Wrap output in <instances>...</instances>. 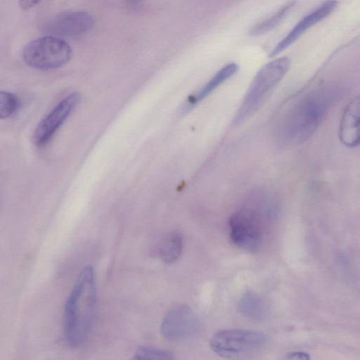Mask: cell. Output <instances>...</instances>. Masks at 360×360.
<instances>
[{
	"label": "cell",
	"instance_id": "cell-9",
	"mask_svg": "<svg viewBox=\"0 0 360 360\" xmlns=\"http://www.w3.org/2000/svg\"><path fill=\"white\" fill-rule=\"evenodd\" d=\"M197 329L195 317L190 308L177 306L165 316L160 331L170 341H179L192 336Z\"/></svg>",
	"mask_w": 360,
	"mask_h": 360
},
{
	"label": "cell",
	"instance_id": "cell-10",
	"mask_svg": "<svg viewBox=\"0 0 360 360\" xmlns=\"http://www.w3.org/2000/svg\"><path fill=\"white\" fill-rule=\"evenodd\" d=\"M336 0H327L303 17L272 49L269 57L278 55L298 39L306 31L328 17L336 8Z\"/></svg>",
	"mask_w": 360,
	"mask_h": 360
},
{
	"label": "cell",
	"instance_id": "cell-1",
	"mask_svg": "<svg viewBox=\"0 0 360 360\" xmlns=\"http://www.w3.org/2000/svg\"><path fill=\"white\" fill-rule=\"evenodd\" d=\"M96 306V274L92 266H86L79 274L65 306V334L71 347H79L86 342Z\"/></svg>",
	"mask_w": 360,
	"mask_h": 360
},
{
	"label": "cell",
	"instance_id": "cell-11",
	"mask_svg": "<svg viewBox=\"0 0 360 360\" xmlns=\"http://www.w3.org/2000/svg\"><path fill=\"white\" fill-rule=\"evenodd\" d=\"M339 138L347 147L359 143V98H354L345 108L340 124Z\"/></svg>",
	"mask_w": 360,
	"mask_h": 360
},
{
	"label": "cell",
	"instance_id": "cell-7",
	"mask_svg": "<svg viewBox=\"0 0 360 360\" xmlns=\"http://www.w3.org/2000/svg\"><path fill=\"white\" fill-rule=\"evenodd\" d=\"M80 95L72 92L61 100L38 124L33 135L37 146L46 145L78 105Z\"/></svg>",
	"mask_w": 360,
	"mask_h": 360
},
{
	"label": "cell",
	"instance_id": "cell-17",
	"mask_svg": "<svg viewBox=\"0 0 360 360\" xmlns=\"http://www.w3.org/2000/svg\"><path fill=\"white\" fill-rule=\"evenodd\" d=\"M134 358L136 359L169 360L173 359V356L166 350L143 346L136 349Z\"/></svg>",
	"mask_w": 360,
	"mask_h": 360
},
{
	"label": "cell",
	"instance_id": "cell-14",
	"mask_svg": "<svg viewBox=\"0 0 360 360\" xmlns=\"http://www.w3.org/2000/svg\"><path fill=\"white\" fill-rule=\"evenodd\" d=\"M183 240L180 233L172 232L167 235L158 248L160 258L167 264L176 261L181 254Z\"/></svg>",
	"mask_w": 360,
	"mask_h": 360
},
{
	"label": "cell",
	"instance_id": "cell-18",
	"mask_svg": "<svg viewBox=\"0 0 360 360\" xmlns=\"http://www.w3.org/2000/svg\"><path fill=\"white\" fill-rule=\"evenodd\" d=\"M285 359H301L308 360L310 359L309 354L304 352H293L288 354L285 356Z\"/></svg>",
	"mask_w": 360,
	"mask_h": 360
},
{
	"label": "cell",
	"instance_id": "cell-12",
	"mask_svg": "<svg viewBox=\"0 0 360 360\" xmlns=\"http://www.w3.org/2000/svg\"><path fill=\"white\" fill-rule=\"evenodd\" d=\"M240 313L248 319L262 321L268 314V306L259 295L255 292H248L243 295L238 303Z\"/></svg>",
	"mask_w": 360,
	"mask_h": 360
},
{
	"label": "cell",
	"instance_id": "cell-16",
	"mask_svg": "<svg viewBox=\"0 0 360 360\" xmlns=\"http://www.w3.org/2000/svg\"><path fill=\"white\" fill-rule=\"evenodd\" d=\"M18 106L19 101L15 95L11 92L0 91V120L13 115Z\"/></svg>",
	"mask_w": 360,
	"mask_h": 360
},
{
	"label": "cell",
	"instance_id": "cell-13",
	"mask_svg": "<svg viewBox=\"0 0 360 360\" xmlns=\"http://www.w3.org/2000/svg\"><path fill=\"white\" fill-rule=\"evenodd\" d=\"M238 70L237 64L229 63L219 70L201 89L189 100V105H194L205 99L227 79L234 75Z\"/></svg>",
	"mask_w": 360,
	"mask_h": 360
},
{
	"label": "cell",
	"instance_id": "cell-6",
	"mask_svg": "<svg viewBox=\"0 0 360 360\" xmlns=\"http://www.w3.org/2000/svg\"><path fill=\"white\" fill-rule=\"evenodd\" d=\"M269 340L266 334L256 330L225 329L213 335L210 347L217 355L232 359L263 347Z\"/></svg>",
	"mask_w": 360,
	"mask_h": 360
},
{
	"label": "cell",
	"instance_id": "cell-8",
	"mask_svg": "<svg viewBox=\"0 0 360 360\" xmlns=\"http://www.w3.org/2000/svg\"><path fill=\"white\" fill-rule=\"evenodd\" d=\"M94 25L93 16L86 11H68L48 20L42 26L44 32L58 37H75L89 32Z\"/></svg>",
	"mask_w": 360,
	"mask_h": 360
},
{
	"label": "cell",
	"instance_id": "cell-4",
	"mask_svg": "<svg viewBox=\"0 0 360 360\" xmlns=\"http://www.w3.org/2000/svg\"><path fill=\"white\" fill-rule=\"evenodd\" d=\"M327 105L326 97L321 94H311L301 100L285 120V139L298 143L310 137L324 117Z\"/></svg>",
	"mask_w": 360,
	"mask_h": 360
},
{
	"label": "cell",
	"instance_id": "cell-19",
	"mask_svg": "<svg viewBox=\"0 0 360 360\" xmlns=\"http://www.w3.org/2000/svg\"><path fill=\"white\" fill-rule=\"evenodd\" d=\"M41 0H19V6L22 10H29L35 6Z\"/></svg>",
	"mask_w": 360,
	"mask_h": 360
},
{
	"label": "cell",
	"instance_id": "cell-3",
	"mask_svg": "<svg viewBox=\"0 0 360 360\" xmlns=\"http://www.w3.org/2000/svg\"><path fill=\"white\" fill-rule=\"evenodd\" d=\"M290 60L284 56L262 66L253 78L233 120L238 125L258 109L269 92L282 79L289 69Z\"/></svg>",
	"mask_w": 360,
	"mask_h": 360
},
{
	"label": "cell",
	"instance_id": "cell-15",
	"mask_svg": "<svg viewBox=\"0 0 360 360\" xmlns=\"http://www.w3.org/2000/svg\"><path fill=\"white\" fill-rule=\"evenodd\" d=\"M294 4V1L285 4L282 8L278 10L276 13L255 25L250 30V34L252 36H259L274 29L280 23Z\"/></svg>",
	"mask_w": 360,
	"mask_h": 360
},
{
	"label": "cell",
	"instance_id": "cell-2",
	"mask_svg": "<svg viewBox=\"0 0 360 360\" xmlns=\"http://www.w3.org/2000/svg\"><path fill=\"white\" fill-rule=\"evenodd\" d=\"M275 213L276 207L271 198L264 194L254 195L229 219V233L231 242L247 251H257L264 241L266 229Z\"/></svg>",
	"mask_w": 360,
	"mask_h": 360
},
{
	"label": "cell",
	"instance_id": "cell-5",
	"mask_svg": "<svg viewBox=\"0 0 360 360\" xmlns=\"http://www.w3.org/2000/svg\"><path fill=\"white\" fill-rule=\"evenodd\" d=\"M72 51L60 37L47 34L27 43L22 50L24 62L41 70L60 68L69 62Z\"/></svg>",
	"mask_w": 360,
	"mask_h": 360
}]
</instances>
